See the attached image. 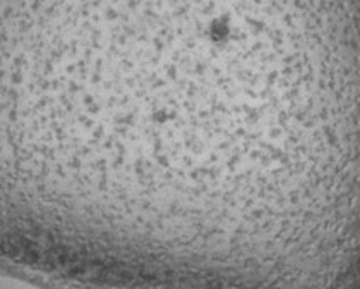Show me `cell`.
Returning a JSON list of instances; mask_svg holds the SVG:
<instances>
[{
    "label": "cell",
    "instance_id": "6da1fadb",
    "mask_svg": "<svg viewBox=\"0 0 360 289\" xmlns=\"http://www.w3.org/2000/svg\"><path fill=\"white\" fill-rule=\"evenodd\" d=\"M0 289H182L72 274L0 255Z\"/></svg>",
    "mask_w": 360,
    "mask_h": 289
}]
</instances>
